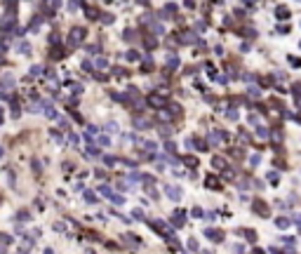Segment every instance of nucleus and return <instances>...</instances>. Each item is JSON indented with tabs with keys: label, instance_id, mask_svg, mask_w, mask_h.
I'll use <instances>...</instances> for the list:
<instances>
[{
	"label": "nucleus",
	"instance_id": "obj_1",
	"mask_svg": "<svg viewBox=\"0 0 301 254\" xmlns=\"http://www.w3.org/2000/svg\"><path fill=\"white\" fill-rule=\"evenodd\" d=\"M82 40H85V28L82 26H73L71 28V35H68V45L71 47H78Z\"/></svg>",
	"mask_w": 301,
	"mask_h": 254
},
{
	"label": "nucleus",
	"instance_id": "obj_2",
	"mask_svg": "<svg viewBox=\"0 0 301 254\" xmlns=\"http://www.w3.org/2000/svg\"><path fill=\"white\" fill-rule=\"evenodd\" d=\"M148 228H153L155 233H160V235H172V231H169V226L165 221H160V219H153V221H148Z\"/></svg>",
	"mask_w": 301,
	"mask_h": 254
},
{
	"label": "nucleus",
	"instance_id": "obj_3",
	"mask_svg": "<svg viewBox=\"0 0 301 254\" xmlns=\"http://www.w3.org/2000/svg\"><path fill=\"white\" fill-rule=\"evenodd\" d=\"M165 195H167L169 200L179 202V200H181V195H184V190H181L179 186H165Z\"/></svg>",
	"mask_w": 301,
	"mask_h": 254
},
{
	"label": "nucleus",
	"instance_id": "obj_4",
	"mask_svg": "<svg viewBox=\"0 0 301 254\" xmlns=\"http://www.w3.org/2000/svg\"><path fill=\"white\" fill-rule=\"evenodd\" d=\"M223 139H228L223 132H219V129H214V132H209V137H207V146H217L219 141H223Z\"/></svg>",
	"mask_w": 301,
	"mask_h": 254
},
{
	"label": "nucleus",
	"instance_id": "obj_5",
	"mask_svg": "<svg viewBox=\"0 0 301 254\" xmlns=\"http://www.w3.org/2000/svg\"><path fill=\"white\" fill-rule=\"evenodd\" d=\"M148 106H153V108H162V106H167V99H165L162 94H151V96H148Z\"/></svg>",
	"mask_w": 301,
	"mask_h": 254
},
{
	"label": "nucleus",
	"instance_id": "obj_6",
	"mask_svg": "<svg viewBox=\"0 0 301 254\" xmlns=\"http://www.w3.org/2000/svg\"><path fill=\"white\" fill-rule=\"evenodd\" d=\"M14 82H16V80H14V75H12V73H7L5 78L0 80V92H7L10 87H14Z\"/></svg>",
	"mask_w": 301,
	"mask_h": 254
},
{
	"label": "nucleus",
	"instance_id": "obj_7",
	"mask_svg": "<svg viewBox=\"0 0 301 254\" xmlns=\"http://www.w3.org/2000/svg\"><path fill=\"white\" fill-rule=\"evenodd\" d=\"M205 235L209 240H214V242H221V240H223V233L217 231V228H205Z\"/></svg>",
	"mask_w": 301,
	"mask_h": 254
},
{
	"label": "nucleus",
	"instance_id": "obj_8",
	"mask_svg": "<svg viewBox=\"0 0 301 254\" xmlns=\"http://www.w3.org/2000/svg\"><path fill=\"white\" fill-rule=\"evenodd\" d=\"M184 217H186V214L181 209H174V214H172V226H174V228H181V226H184Z\"/></svg>",
	"mask_w": 301,
	"mask_h": 254
},
{
	"label": "nucleus",
	"instance_id": "obj_9",
	"mask_svg": "<svg viewBox=\"0 0 301 254\" xmlns=\"http://www.w3.org/2000/svg\"><path fill=\"white\" fill-rule=\"evenodd\" d=\"M167 68H169V71L179 68V57H176L174 52H169V54H167Z\"/></svg>",
	"mask_w": 301,
	"mask_h": 254
},
{
	"label": "nucleus",
	"instance_id": "obj_10",
	"mask_svg": "<svg viewBox=\"0 0 301 254\" xmlns=\"http://www.w3.org/2000/svg\"><path fill=\"white\" fill-rule=\"evenodd\" d=\"M254 212H256V214H261V217H268V207H266V202H261V200L254 202Z\"/></svg>",
	"mask_w": 301,
	"mask_h": 254
},
{
	"label": "nucleus",
	"instance_id": "obj_11",
	"mask_svg": "<svg viewBox=\"0 0 301 254\" xmlns=\"http://www.w3.org/2000/svg\"><path fill=\"white\" fill-rule=\"evenodd\" d=\"M205 184H207V188H212V190H219V188H221V184H219V179H217V176H207V179H205Z\"/></svg>",
	"mask_w": 301,
	"mask_h": 254
},
{
	"label": "nucleus",
	"instance_id": "obj_12",
	"mask_svg": "<svg viewBox=\"0 0 301 254\" xmlns=\"http://www.w3.org/2000/svg\"><path fill=\"white\" fill-rule=\"evenodd\" d=\"M16 52H21V54H31V42L19 40V42H16Z\"/></svg>",
	"mask_w": 301,
	"mask_h": 254
},
{
	"label": "nucleus",
	"instance_id": "obj_13",
	"mask_svg": "<svg viewBox=\"0 0 301 254\" xmlns=\"http://www.w3.org/2000/svg\"><path fill=\"white\" fill-rule=\"evenodd\" d=\"M132 125L137 127V129H148V127H151V122H148V120H143V118H134V120H132Z\"/></svg>",
	"mask_w": 301,
	"mask_h": 254
},
{
	"label": "nucleus",
	"instance_id": "obj_14",
	"mask_svg": "<svg viewBox=\"0 0 301 254\" xmlns=\"http://www.w3.org/2000/svg\"><path fill=\"white\" fill-rule=\"evenodd\" d=\"M85 14H87V19H92V21H96L99 19V12H96V7H85Z\"/></svg>",
	"mask_w": 301,
	"mask_h": 254
},
{
	"label": "nucleus",
	"instance_id": "obj_15",
	"mask_svg": "<svg viewBox=\"0 0 301 254\" xmlns=\"http://www.w3.org/2000/svg\"><path fill=\"white\" fill-rule=\"evenodd\" d=\"M179 42H188V45H193V42H198V38H195V33H184V38H179Z\"/></svg>",
	"mask_w": 301,
	"mask_h": 254
},
{
	"label": "nucleus",
	"instance_id": "obj_16",
	"mask_svg": "<svg viewBox=\"0 0 301 254\" xmlns=\"http://www.w3.org/2000/svg\"><path fill=\"white\" fill-rule=\"evenodd\" d=\"M125 59H127V61H132V64H134V61H139V59H141V54H139L137 49H129V52L125 54Z\"/></svg>",
	"mask_w": 301,
	"mask_h": 254
},
{
	"label": "nucleus",
	"instance_id": "obj_17",
	"mask_svg": "<svg viewBox=\"0 0 301 254\" xmlns=\"http://www.w3.org/2000/svg\"><path fill=\"white\" fill-rule=\"evenodd\" d=\"M87 155H90V158H99V155H101V151L94 146V143H90V146H87Z\"/></svg>",
	"mask_w": 301,
	"mask_h": 254
},
{
	"label": "nucleus",
	"instance_id": "obj_18",
	"mask_svg": "<svg viewBox=\"0 0 301 254\" xmlns=\"http://www.w3.org/2000/svg\"><path fill=\"white\" fill-rule=\"evenodd\" d=\"M275 14H278V19H287V16H289V10H287L285 5H280L278 10H275Z\"/></svg>",
	"mask_w": 301,
	"mask_h": 254
},
{
	"label": "nucleus",
	"instance_id": "obj_19",
	"mask_svg": "<svg viewBox=\"0 0 301 254\" xmlns=\"http://www.w3.org/2000/svg\"><path fill=\"white\" fill-rule=\"evenodd\" d=\"M108 198H111V202H113V205H118V207H120V205H125V198H122V195H118V193H111Z\"/></svg>",
	"mask_w": 301,
	"mask_h": 254
},
{
	"label": "nucleus",
	"instance_id": "obj_20",
	"mask_svg": "<svg viewBox=\"0 0 301 254\" xmlns=\"http://www.w3.org/2000/svg\"><path fill=\"white\" fill-rule=\"evenodd\" d=\"M85 200H87V202H94V205H96V202H99V198L94 195V190H85Z\"/></svg>",
	"mask_w": 301,
	"mask_h": 254
},
{
	"label": "nucleus",
	"instance_id": "obj_21",
	"mask_svg": "<svg viewBox=\"0 0 301 254\" xmlns=\"http://www.w3.org/2000/svg\"><path fill=\"white\" fill-rule=\"evenodd\" d=\"M151 31H153L155 35H162V33H165V28L160 26V24H155V21H151Z\"/></svg>",
	"mask_w": 301,
	"mask_h": 254
},
{
	"label": "nucleus",
	"instance_id": "obj_22",
	"mask_svg": "<svg viewBox=\"0 0 301 254\" xmlns=\"http://www.w3.org/2000/svg\"><path fill=\"white\" fill-rule=\"evenodd\" d=\"M193 146L198 151H207V141H202V139H193Z\"/></svg>",
	"mask_w": 301,
	"mask_h": 254
},
{
	"label": "nucleus",
	"instance_id": "obj_23",
	"mask_svg": "<svg viewBox=\"0 0 301 254\" xmlns=\"http://www.w3.org/2000/svg\"><path fill=\"white\" fill-rule=\"evenodd\" d=\"M275 226H278V228H287V226H289V219H285V217L275 219Z\"/></svg>",
	"mask_w": 301,
	"mask_h": 254
},
{
	"label": "nucleus",
	"instance_id": "obj_24",
	"mask_svg": "<svg viewBox=\"0 0 301 254\" xmlns=\"http://www.w3.org/2000/svg\"><path fill=\"white\" fill-rule=\"evenodd\" d=\"M31 78H38V75H42V66H31Z\"/></svg>",
	"mask_w": 301,
	"mask_h": 254
},
{
	"label": "nucleus",
	"instance_id": "obj_25",
	"mask_svg": "<svg viewBox=\"0 0 301 254\" xmlns=\"http://www.w3.org/2000/svg\"><path fill=\"white\" fill-rule=\"evenodd\" d=\"M68 143H71V146H78V143H80V137H78L75 132H71V134H68Z\"/></svg>",
	"mask_w": 301,
	"mask_h": 254
},
{
	"label": "nucleus",
	"instance_id": "obj_26",
	"mask_svg": "<svg viewBox=\"0 0 301 254\" xmlns=\"http://www.w3.org/2000/svg\"><path fill=\"white\" fill-rule=\"evenodd\" d=\"M212 165H214L217 169H223V165H226V162H223V158H219V155H217V158H212Z\"/></svg>",
	"mask_w": 301,
	"mask_h": 254
},
{
	"label": "nucleus",
	"instance_id": "obj_27",
	"mask_svg": "<svg viewBox=\"0 0 301 254\" xmlns=\"http://www.w3.org/2000/svg\"><path fill=\"white\" fill-rule=\"evenodd\" d=\"M104 129H106L108 134H115V132H118V125H115V122H106V127H104Z\"/></svg>",
	"mask_w": 301,
	"mask_h": 254
},
{
	"label": "nucleus",
	"instance_id": "obj_28",
	"mask_svg": "<svg viewBox=\"0 0 301 254\" xmlns=\"http://www.w3.org/2000/svg\"><path fill=\"white\" fill-rule=\"evenodd\" d=\"M247 94L252 96V99H259V96H261V92H259V87H249V90H247Z\"/></svg>",
	"mask_w": 301,
	"mask_h": 254
},
{
	"label": "nucleus",
	"instance_id": "obj_29",
	"mask_svg": "<svg viewBox=\"0 0 301 254\" xmlns=\"http://www.w3.org/2000/svg\"><path fill=\"white\" fill-rule=\"evenodd\" d=\"M40 24H42V16H40V14H38V16H35V19H33V21H31V31H35V28H40Z\"/></svg>",
	"mask_w": 301,
	"mask_h": 254
},
{
	"label": "nucleus",
	"instance_id": "obj_30",
	"mask_svg": "<svg viewBox=\"0 0 301 254\" xmlns=\"http://www.w3.org/2000/svg\"><path fill=\"white\" fill-rule=\"evenodd\" d=\"M115 162H118V158H113V155H104V165H108V167H113Z\"/></svg>",
	"mask_w": 301,
	"mask_h": 254
},
{
	"label": "nucleus",
	"instance_id": "obj_31",
	"mask_svg": "<svg viewBox=\"0 0 301 254\" xmlns=\"http://www.w3.org/2000/svg\"><path fill=\"white\" fill-rule=\"evenodd\" d=\"M0 242H2V245H12V235H7V233H0Z\"/></svg>",
	"mask_w": 301,
	"mask_h": 254
},
{
	"label": "nucleus",
	"instance_id": "obj_32",
	"mask_svg": "<svg viewBox=\"0 0 301 254\" xmlns=\"http://www.w3.org/2000/svg\"><path fill=\"white\" fill-rule=\"evenodd\" d=\"M101 21L108 26V24H113V21H115V16H113V14H101Z\"/></svg>",
	"mask_w": 301,
	"mask_h": 254
},
{
	"label": "nucleus",
	"instance_id": "obj_33",
	"mask_svg": "<svg viewBox=\"0 0 301 254\" xmlns=\"http://www.w3.org/2000/svg\"><path fill=\"white\" fill-rule=\"evenodd\" d=\"M122 38H125L127 42H129V40H134V38H137V33H134V31H129V28H127V31L122 33Z\"/></svg>",
	"mask_w": 301,
	"mask_h": 254
},
{
	"label": "nucleus",
	"instance_id": "obj_34",
	"mask_svg": "<svg viewBox=\"0 0 301 254\" xmlns=\"http://www.w3.org/2000/svg\"><path fill=\"white\" fill-rule=\"evenodd\" d=\"M106 64H108V61H106V59H104V57H96V61H94V66H96V68H106Z\"/></svg>",
	"mask_w": 301,
	"mask_h": 254
},
{
	"label": "nucleus",
	"instance_id": "obj_35",
	"mask_svg": "<svg viewBox=\"0 0 301 254\" xmlns=\"http://www.w3.org/2000/svg\"><path fill=\"white\" fill-rule=\"evenodd\" d=\"M111 99H115V101H127V96L120 94V92H111Z\"/></svg>",
	"mask_w": 301,
	"mask_h": 254
},
{
	"label": "nucleus",
	"instance_id": "obj_36",
	"mask_svg": "<svg viewBox=\"0 0 301 254\" xmlns=\"http://www.w3.org/2000/svg\"><path fill=\"white\" fill-rule=\"evenodd\" d=\"M99 193H101V195H106V198H108V195H111V193H113V190H111V188H108V186L104 184V186H99Z\"/></svg>",
	"mask_w": 301,
	"mask_h": 254
},
{
	"label": "nucleus",
	"instance_id": "obj_37",
	"mask_svg": "<svg viewBox=\"0 0 301 254\" xmlns=\"http://www.w3.org/2000/svg\"><path fill=\"white\" fill-rule=\"evenodd\" d=\"M59 42H61L59 33H52V35H49V45H59Z\"/></svg>",
	"mask_w": 301,
	"mask_h": 254
},
{
	"label": "nucleus",
	"instance_id": "obj_38",
	"mask_svg": "<svg viewBox=\"0 0 301 254\" xmlns=\"http://www.w3.org/2000/svg\"><path fill=\"white\" fill-rule=\"evenodd\" d=\"M172 132H174L172 127H160V134H162V137H172Z\"/></svg>",
	"mask_w": 301,
	"mask_h": 254
},
{
	"label": "nucleus",
	"instance_id": "obj_39",
	"mask_svg": "<svg viewBox=\"0 0 301 254\" xmlns=\"http://www.w3.org/2000/svg\"><path fill=\"white\" fill-rule=\"evenodd\" d=\"M87 52L94 57V54H99V45H87Z\"/></svg>",
	"mask_w": 301,
	"mask_h": 254
},
{
	"label": "nucleus",
	"instance_id": "obj_40",
	"mask_svg": "<svg viewBox=\"0 0 301 254\" xmlns=\"http://www.w3.org/2000/svg\"><path fill=\"white\" fill-rule=\"evenodd\" d=\"M186 165H190V167H198V158H193V155H188V158H186Z\"/></svg>",
	"mask_w": 301,
	"mask_h": 254
},
{
	"label": "nucleus",
	"instance_id": "obj_41",
	"mask_svg": "<svg viewBox=\"0 0 301 254\" xmlns=\"http://www.w3.org/2000/svg\"><path fill=\"white\" fill-rule=\"evenodd\" d=\"M78 7H80V0H71V2H68V10L71 12H75Z\"/></svg>",
	"mask_w": 301,
	"mask_h": 254
},
{
	"label": "nucleus",
	"instance_id": "obj_42",
	"mask_svg": "<svg viewBox=\"0 0 301 254\" xmlns=\"http://www.w3.org/2000/svg\"><path fill=\"white\" fill-rule=\"evenodd\" d=\"M165 151H167V153H174V151H176V146H174L172 141H167V143H165Z\"/></svg>",
	"mask_w": 301,
	"mask_h": 254
},
{
	"label": "nucleus",
	"instance_id": "obj_43",
	"mask_svg": "<svg viewBox=\"0 0 301 254\" xmlns=\"http://www.w3.org/2000/svg\"><path fill=\"white\" fill-rule=\"evenodd\" d=\"M63 57H66V54H63L61 49H54L52 52V59H63Z\"/></svg>",
	"mask_w": 301,
	"mask_h": 254
},
{
	"label": "nucleus",
	"instance_id": "obj_44",
	"mask_svg": "<svg viewBox=\"0 0 301 254\" xmlns=\"http://www.w3.org/2000/svg\"><path fill=\"white\" fill-rule=\"evenodd\" d=\"M132 219H143V212L141 209H132Z\"/></svg>",
	"mask_w": 301,
	"mask_h": 254
},
{
	"label": "nucleus",
	"instance_id": "obj_45",
	"mask_svg": "<svg viewBox=\"0 0 301 254\" xmlns=\"http://www.w3.org/2000/svg\"><path fill=\"white\" fill-rule=\"evenodd\" d=\"M256 134H259L261 139H266V137H268V132H266V127H259V129H256Z\"/></svg>",
	"mask_w": 301,
	"mask_h": 254
},
{
	"label": "nucleus",
	"instance_id": "obj_46",
	"mask_svg": "<svg viewBox=\"0 0 301 254\" xmlns=\"http://www.w3.org/2000/svg\"><path fill=\"white\" fill-rule=\"evenodd\" d=\"M139 179H141V174H139V172H132V174H129V181H132V184H134V181H139Z\"/></svg>",
	"mask_w": 301,
	"mask_h": 254
},
{
	"label": "nucleus",
	"instance_id": "obj_47",
	"mask_svg": "<svg viewBox=\"0 0 301 254\" xmlns=\"http://www.w3.org/2000/svg\"><path fill=\"white\" fill-rule=\"evenodd\" d=\"M146 45H148V47H155V45H158V40H155V38H146Z\"/></svg>",
	"mask_w": 301,
	"mask_h": 254
},
{
	"label": "nucleus",
	"instance_id": "obj_48",
	"mask_svg": "<svg viewBox=\"0 0 301 254\" xmlns=\"http://www.w3.org/2000/svg\"><path fill=\"white\" fill-rule=\"evenodd\" d=\"M19 219H21V221H28V219H31V214H28V212H19Z\"/></svg>",
	"mask_w": 301,
	"mask_h": 254
},
{
	"label": "nucleus",
	"instance_id": "obj_49",
	"mask_svg": "<svg viewBox=\"0 0 301 254\" xmlns=\"http://www.w3.org/2000/svg\"><path fill=\"white\" fill-rule=\"evenodd\" d=\"M228 120H238V111H233V108H231V111H228Z\"/></svg>",
	"mask_w": 301,
	"mask_h": 254
},
{
	"label": "nucleus",
	"instance_id": "obj_50",
	"mask_svg": "<svg viewBox=\"0 0 301 254\" xmlns=\"http://www.w3.org/2000/svg\"><path fill=\"white\" fill-rule=\"evenodd\" d=\"M71 87H73V92H75V94H80V92H82V85H80V82H78V85L73 82V85H71Z\"/></svg>",
	"mask_w": 301,
	"mask_h": 254
},
{
	"label": "nucleus",
	"instance_id": "obj_51",
	"mask_svg": "<svg viewBox=\"0 0 301 254\" xmlns=\"http://www.w3.org/2000/svg\"><path fill=\"white\" fill-rule=\"evenodd\" d=\"M249 162H252V165H259V162H261V155H252V158H249Z\"/></svg>",
	"mask_w": 301,
	"mask_h": 254
},
{
	"label": "nucleus",
	"instance_id": "obj_52",
	"mask_svg": "<svg viewBox=\"0 0 301 254\" xmlns=\"http://www.w3.org/2000/svg\"><path fill=\"white\" fill-rule=\"evenodd\" d=\"M54 231H59V233H63V231H66V226H63V223H61V221H59V223H54Z\"/></svg>",
	"mask_w": 301,
	"mask_h": 254
},
{
	"label": "nucleus",
	"instance_id": "obj_53",
	"mask_svg": "<svg viewBox=\"0 0 301 254\" xmlns=\"http://www.w3.org/2000/svg\"><path fill=\"white\" fill-rule=\"evenodd\" d=\"M99 143H101V146H108V143H111V139H108V137H99Z\"/></svg>",
	"mask_w": 301,
	"mask_h": 254
},
{
	"label": "nucleus",
	"instance_id": "obj_54",
	"mask_svg": "<svg viewBox=\"0 0 301 254\" xmlns=\"http://www.w3.org/2000/svg\"><path fill=\"white\" fill-rule=\"evenodd\" d=\"M190 214H193V217H202V209H200V207H193V212H190Z\"/></svg>",
	"mask_w": 301,
	"mask_h": 254
},
{
	"label": "nucleus",
	"instance_id": "obj_55",
	"mask_svg": "<svg viewBox=\"0 0 301 254\" xmlns=\"http://www.w3.org/2000/svg\"><path fill=\"white\" fill-rule=\"evenodd\" d=\"M188 249H193V252L198 249V242H195V240H188Z\"/></svg>",
	"mask_w": 301,
	"mask_h": 254
},
{
	"label": "nucleus",
	"instance_id": "obj_56",
	"mask_svg": "<svg viewBox=\"0 0 301 254\" xmlns=\"http://www.w3.org/2000/svg\"><path fill=\"white\" fill-rule=\"evenodd\" d=\"M94 176L96 179H104V169H94Z\"/></svg>",
	"mask_w": 301,
	"mask_h": 254
},
{
	"label": "nucleus",
	"instance_id": "obj_57",
	"mask_svg": "<svg viewBox=\"0 0 301 254\" xmlns=\"http://www.w3.org/2000/svg\"><path fill=\"white\" fill-rule=\"evenodd\" d=\"M61 7V0H52V10H59Z\"/></svg>",
	"mask_w": 301,
	"mask_h": 254
},
{
	"label": "nucleus",
	"instance_id": "obj_58",
	"mask_svg": "<svg viewBox=\"0 0 301 254\" xmlns=\"http://www.w3.org/2000/svg\"><path fill=\"white\" fill-rule=\"evenodd\" d=\"M245 5H254V2H256V0H242Z\"/></svg>",
	"mask_w": 301,
	"mask_h": 254
},
{
	"label": "nucleus",
	"instance_id": "obj_59",
	"mask_svg": "<svg viewBox=\"0 0 301 254\" xmlns=\"http://www.w3.org/2000/svg\"><path fill=\"white\" fill-rule=\"evenodd\" d=\"M137 2H139V5H143V7L148 5V0H137Z\"/></svg>",
	"mask_w": 301,
	"mask_h": 254
},
{
	"label": "nucleus",
	"instance_id": "obj_60",
	"mask_svg": "<svg viewBox=\"0 0 301 254\" xmlns=\"http://www.w3.org/2000/svg\"><path fill=\"white\" fill-rule=\"evenodd\" d=\"M2 155H5V151H2V148H0V158H2Z\"/></svg>",
	"mask_w": 301,
	"mask_h": 254
},
{
	"label": "nucleus",
	"instance_id": "obj_61",
	"mask_svg": "<svg viewBox=\"0 0 301 254\" xmlns=\"http://www.w3.org/2000/svg\"><path fill=\"white\" fill-rule=\"evenodd\" d=\"M0 122H2V108H0Z\"/></svg>",
	"mask_w": 301,
	"mask_h": 254
}]
</instances>
